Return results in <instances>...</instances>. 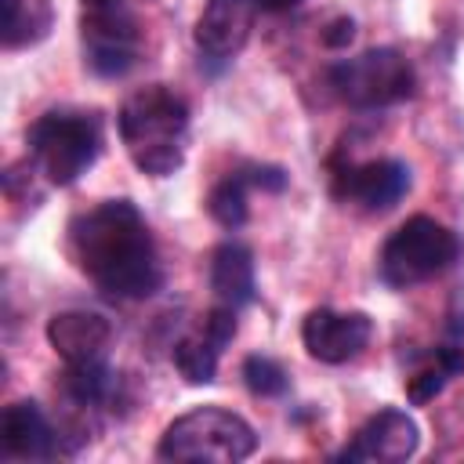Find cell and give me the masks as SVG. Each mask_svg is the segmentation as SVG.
Masks as SVG:
<instances>
[{
  "instance_id": "1",
  "label": "cell",
  "mask_w": 464,
  "mask_h": 464,
  "mask_svg": "<svg viewBox=\"0 0 464 464\" xmlns=\"http://www.w3.org/2000/svg\"><path fill=\"white\" fill-rule=\"evenodd\" d=\"M69 254L102 294L120 301L149 297L163 283L152 236L130 199H105L72 218Z\"/></svg>"
},
{
  "instance_id": "2",
  "label": "cell",
  "mask_w": 464,
  "mask_h": 464,
  "mask_svg": "<svg viewBox=\"0 0 464 464\" xmlns=\"http://www.w3.org/2000/svg\"><path fill=\"white\" fill-rule=\"evenodd\" d=\"M120 138L127 156L141 174L167 178L185 160V138H188V105L163 83L141 87L127 94L120 105Z\"/></svg>"
},
{
  "instance_id": "3",
  "label": "cell",
  "mask_w": 464,
  "mask_h": 464,
  "mask_svg": "<svg viewBox=\"0 0 464 464\" xmlns=\"http://www.w3.org/2000/svg\"><path fill=\"white\" fill-rule=\"evenodd\" d=\"M257 450L254 428L221 406H196L167 424L156 453L163 460H210V464H236Z\"/></svg>"
},
{
  "instance_id": "4",
  "label": "cell",
  "mask_w": 464,
  "mask_h": 464,
  "mask_svg": "<svg viewBox=\"0 0 464 464\" xmlns=\"http://www.w3.org/2000/svg\"><path fill=\"white\" fill-rule=\"evenodd\" d=\"M460 236L450 232L446 225H439L435 218H410L402 221L381 250V279L388 286H413L424 283L431 276H442L446 268H453L460 261Z\"/></svg>"
},
{
  "instance_id": "5",
  "label": "cell",
  "mask_w": 464,
  "mask_h": 464,
  "mask_svg": "<svg viewBox=\"0 0 464 464\" xmlns=\"http://www.w3.org/2000/svg\"><path fill=\"white\" fill-rule=\"evenodd\" d=\"M29 152L51 185H72L102 152L98 116L87 112H44L29 127Z\"/></svg>"
},
{
  "instance_id": "6",
  "label": "cell",
  "mask_w": 464,
  "mask_h": 464,
  "mask_svg": "<svg viewBox=\"0 0 464 464\" xmlns=\"http://www.w3.org/2000/svg\"><path fill=\"white\" fill-rule=\"evenodd\" d=\"M330 87L355 109L395 105L413 94V65L392 47H373L348 62H337L330 69Z\"/></svg>"
},
{
  "instance_id": "7",
  "label": "cell",
  "mask_w": 464,
  "mask_h": 464,
  "mask_svg": "<svg viewBox=\"0 0 464 464\" xmlns=\"http://www.w3.org/2000/svg\"><path fill=\"white\" fill-rule=\"evenodd\" d=\"M83 54L98 76H123L138 58V25L123 0H87L80 18Z\"/></svg>"
},
{
  "instance_id": "8",
  "label": "cell",
  "mask_w": 464,
  "mask_h": 464,
  "mask_svg": "<svg viewBox=\"0 0 464 464\" xmlns=\"http://www.w3.org/2000/svg\"><path fill=\"white\" fill-rule=\"evenodd\" d=\"M410 192V167L399 160H366L334 174V196L370 214L392 210Z\"/></svg>"
},
{
  "instance_id": "9",
  "label": "cell",
  "mask_w": 464,
  "mask_h": 464,
  "mask_svg": "<svg viewBox=\"0 0 464 464\" xmlns=\"http://www.w3.org/2000/svg\"><path fill=\"white\" fill-rule=\"evenodd\" d=\"M370 334H373V326H370V315H362V312L315 308L301 323V341H304L308 355L319 362H334V366L355 359L366 348Z\"/></svg>"
},
{
  "instance_id": "10",
  "label": "cell",
  "mask_w": 464,
  "mask_h": 464,
  "mask_svg": "<svg viewBox=\"0 0 464 464\" xmlns=\"http://www.w3.org/2000/svg\"><path fill=\"white\" fill-rule=\"evenodd\" d=\"M420 435L413 417H406L402 410H377L359 431L355 439L341 450V460L352 464H399L406 457H413Z\"/></svg>"
},
{
  "instance_id": "11",
  "label": "cell",
  "mask_w": 464,
  "mask_h": 464,
  "mask_svg": "<svg viewBox=\"0 0 464 464\" xmlns=\"http://www.w3.org/2000/svg\"><path fill=\"white\" fill-rule=\"evenodd\" d=\"M254 0H207L196 18V44L210 58H232L254 29Z\"/></svg>"
},
{
  "instance_id": "12",
  "label": "cell",
  "mask_w": 464,
  "mask_h": 464,
  "mask_svg": "<svg viewBox=\"0 0 464 464\" xmlns=\"http://www.w3.org/2000/svg\"><path fill=\"white\" fill-rule=\"evenodd\" d=\"M109 337H112V326L98 312L72 308V312H58V315L47 319V341L65 362H98V359H105Z\"/></svg>"
},
{
  "instance_id": "13",
  "label": "cell",
  "mask_w": 464,
  "mask_h": 464,
  "mask_svg": "<svg viewBox=\"0 0 464 464\" xmlns=\"http://www.w3.org/2000/svg\"><path fill=\"white\" fill-rule=\"evenodd\" d=\"M0 442L4 453L22 457V460H44L58 453V428L47 424L44 410L33 399H18L4 410L0 417Z\"/></svg>"
},
{
  "instance_id": "14",
  "label": "cell",
  "mask_w": 464,
  "mask_h": 464,
  "mask_svg": "<svg viewBox=\"0 0 464 464\" xmlns=\"http://www.w3.org/2000/svg\"><path fill=\"white\" fill-rule=\"evenodd\" d=\"M210 290L218 304L243 308L254 301V257L243 243H221L210 254Z\"/></svg>"
},
{
  "instance_id": "15",
  "label": "cell",
  "mask_w": 464,
  "mask_h": 464,
  "mask_svg": "<svg viewBox=\"0 0 464 464\" xmlns=\"http://www.w3.org/2000/svg\"><path fill=\"white\" fill-rule=\"evenodd\" d=\"M4 4V47H25L47 36L51 0H0Z\"/></svg>"
},
{
  "instance_id": "16",
  "label": "cell",
  "mask_w": 464,
  "mask_h": 464,
  "mask_svg": "<svg viewBox=\"0 0 464 464\" xmlns=\"http://www.w3.org/2000/svg\"><path fill=\"white\" fill-rule=\"evenodd\" d=\"M116 377L105 366V359L98 362H65V377H62V392L72 399V406H102L112 399Z\"/></svg>"
},
{
  "instance_id": "17",
  "label": "cell",
  "mask_w": 464,
  "mask_h": 464,
  "mask_svg": "<svg viewBox=\"0 0 464 464\" xmlns=\"http://www.w3.org/2000/svg\"><path fill=\"white\" fill-rule=\"evenodd\" d=\"M218 355H221V344L207 334V330H196V334H185L170 359L178 366V373L188 381V384H210L214 373H218Z\"/></svg>"
},
{
  "instance_id": "18",
  "label": "cell",
  "mask_w": 464,
  "mask_h": 464,
  "mask_svg": "<svg viewBox=\"0 0 464 464\" xmlns=\"http://www.w3.org/2000/svg\"><path fill=\"white\" fill-rule=\"evenodd\" d=\"M207 210L218 225L225 228H239L246 221V178L243 174H228L225 181H218L207 196Z\"/></svg>"
},
{
  "instance_id": "19",
  "label": "cell",
  "mask_w": 464,
  "mask_h": 464,
  "mask_svg": "<svg viewBox=\"0 0 464 464\" xmlns=\"http://www.w3.org/2000/svg\"><path fill=\"white\" fill-rule=\"evenodd\" d=\"M243 381H246V388L254 392V395H261V399H276V395H283L286 392V370L276 362V359H268V355H246L243 359Z\"/></svg>"
},
{
  "instance_id": "20",
  "label": "cell",
  "mask_w": 464,
  "mask_h": 464,
  "mask_svg": "<svg viewBox=\"0 0 464 464\" xmlns=\"http://www.w3.org/2000/svg\"><path fill=\"white\" fill-rule=\"evenodd\" d=\"M450 377H453V373H450V366L435 355V362H431V366H424L420 373H413V377H410V384H406L410 402H417V406H420V402L435 399V395L446 388V381H450Z\"/></svg>"
},
{
  "instance_id": "21",
  "label": "cell",
  "mask_w": 464,
  "mask_h": 464,
  "mask_svg": "<svg viewBox=\"0 0 464 464\" xmlns=\"http://www.w3.org/2000/svg\"><path fill=\"white\" fill-rule=\"evenodd\" d=\"M239 174L246 178V185H257L265 192H283L286 188V170L283 167H246Z\"/></svg>"
},
{
  "instance_id": "22",
  "label": "cell",
  "mask_w": 464,
  "mask_h": 464,
  "mask_svg": "<svg viewBox=\"0 0 464 464\" xmlns=\"http://www.w3.org/2000/svg\"><path fill=\"white\" fill-rule=\"evenodd\" d=\"M446 334L464 341V286H457L450 294V308H446Z\"/></svg>"
},
{
  "instance_id": "23",
  "label": "cell",
  "mask_w": 464,
  "mask_h": 464,
  "mask_svg": "<svg viewBox=\"0 0 464 464\" xmlns=\"http://www.w3.org/2000/svg\"><path fill=\"white\" fill-rule=\"evenodd\" d=\"M352 36H355V22H352V18H337V22L326 25L323 44H326V47H344V44H352Z\"/></svg>"
},
{
  "instance_id": "24",
  "label": "cell",
  "mask_w": 464,
  "mask_h": 464,
  "mask_svg": "<svg viewBox=\"0 0 464 464\" xmlns=\"http://www.w3.org/2000/svg\"><path fill=\"white\" fill-rule=\"evenodd\" d=\"M439 359L450 366V373H460V370H464V344H460V348H442Z\"/></svg>"
},
{
  "instance_id": "25",
  "label": "cell",
  "mask_w": 464,
  "mask_h": 464,
  "mask_svg": "<svg viewBox=\"0 0 464 464\" xmlns=\"http://www.w3.org/2000/svg\"><path fill=\"white\" fill-rule=\"evenodd\" d=\"M261 11H290V7H297L301 0H254Z\"/></svg>"
}]
</instances>
